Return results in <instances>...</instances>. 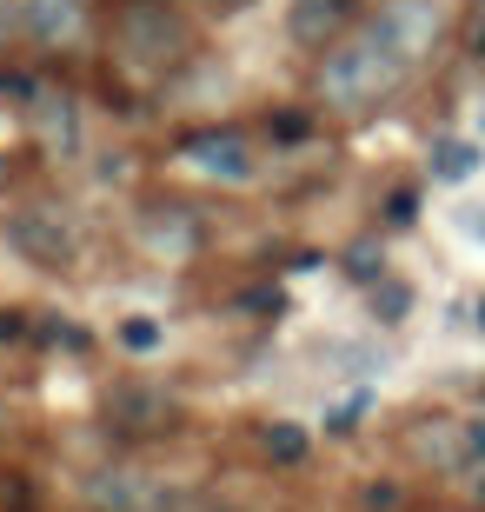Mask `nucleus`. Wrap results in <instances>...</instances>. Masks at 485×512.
Here are the masks:
<instances>
[{
    "instance_id": "obj_1",
    "label": "nucleus",
    "mask_w": 485,
    "mask_h": 512,
    "mask_svg": "<svg viewBox=\"0 0 485 512\" xmlns=\"http://www.w3.org/2000/svg\"><path fill=\"white\" fill-rule=\"evenodd\" d=\"M406 67H412V54L386 34V20H373V27L346 34L333 54H326V67H319V94H326V107H339V114H359V107L386 100L392 87L406 80Z\"/></svg>"
},
{
    "instance_id": "obj_2",
    "label": "nucleus",
    "mask_w": 485,
    "mask_h": 512,
    "mask_svg": "<svg viewBox=\"0 0 485 512\" xmlns=\"http://www.w3.org/2000/svg\"><path fill=\"white\" fill-rule=\"evenodd\" d=\"M180 167L200 173V180H213V187H253V180H260V153H253L246 133L206 127V133H193L187 147H180Z\"/></svg>"
},
{
    "instance_id": "obj_3",
    "label": "nucleus",
    "mask_w": 485,
    "mask_h": 512,
    "mask_svg": "<svg viewBox=\"0 0 485 512\" xmlns=\"http://www.w3.org/2000/svg\"><path fill=\"white\" fill-rule=\"evenodd\" d=\"M7 247H14L27 266H67L74 260V233H67L60 213L20 207V213H7Z\"/></svg>"
},
{
    "instance_id": "obj_4",
    "label": "nucleus",
    "mask_w": 485,
    "mask_h": 512,
    "mask_svg": "<svg viewBox=\"0 0 485 512\" xmlns=\"http://www.w3.org/2000/svg\"><path fill=\"white\" fill-rule=\"evenodd\" d=\"M94 506L100 512H167L173 506V493L160 486V479H147V473H100L94 479Z\"/></svg>"
},
{
    "instance_id": "obj_5",
    "label": "nucleus",
    "mask_w": 485,
    "mask_h": 512,
    "mask_svg": "<svg viewBox=\"0 0 485 512\" xmlns=\"http://www.w3.org/2000/svg\"><path fill=\"white\" fill-rule=\"evenodd\" d=\"M27 107H34V127L47 133V147H60V153H74V147H80V100H74V94H60V87H40Z\"/></svg>"
},
{
    "instance_id": "obj_6",
    "label": "nucleus",
    "mask_w": 485,
    "mask_h": 512,
    "mask_svg": "<svg viewBox=\"0 0 485 512\" xmlns=\"http://www.w3.org/2000/svg\"><path fill=\"white\" fill-rule=\"evenodd\" d=\"M20 27H27L40 47H67V40L87 27V7H80V0H34V7L20 14Z\"/></svg>"
},
{
    "instance_id": "obj_7",
    "label": "nucleus",
    "mask_w": 485,
    "mask_h": 512,
    "mask_svg": "<svg viewBox=\"0 0 485 512\" xmlns=\"http://www.w3.org/2000/svg\"><path fill=\"white\" fill-rule=\"evenodd\" d=\"M479 140H459V133H439L432 140V180H446V187H466L472 173H479Z\"/></svg>"
},
{
    "instance_id": "obj_8",
    "label": "nucleus",
    "mask_w": 485,
    "mask_h": 512,
    "mask_svg": "<svg viewBox=\"0 0 485 512\" xmlns=\"http://www.w3.org/2000/svg\"><path fill=\"white\" fill-rule=\"evenodd\" d=\"M113 346L133 353V360H153V353L167 346V320H153V313H127V320L113 326Z\"/></svg>"
},
{
    "instance_id": "obj_9",
    "label": "nucleus",
    "mask_w": 485,
    "mask_h": 512,
    "mask_svg": "<svg viewBox=\"0 0 485 512\" xmlns=\"http://www.w3.org/2000/svg\"><path fill=\"white\" fill-rule=\"evenodd\" d=\"M346 14H353V0H293V34L299 40H326Z\"/></svg>"
},
{
    "instance_id": "obj_10",
    "label": "nucleus",
    "mask_w": 485,
    "mask_h": 512,
    "mask_svg": "<svg viewBox=\"0 0 485 512\" xmlns=\"http://www.w3.org/2000/svg\"><path fill=\"white\" fill-rule=\"evenodd\" d=\"M260 453L273 459V466H299V459L313 453V433H306V426H293V419H273V426L260 433Z\"/></svg>"
},
{
    "instance_id": "obj_11",
    "label": "nucleus",
    "mask_w": 485,
    "mask_h": 512,
    "mask_svg": "<svg viewBox=\"0 0 485 512\" xmlns=\"http://www.w3.org/2000/svg\"><path fill=\"white\" fill-rule=\"evenodd\" d=\"M373 313H379L386 326H399V320L412 313V293H406L399 280H373Z\"/></svg>"
},
{
    "instance_id": "obj_12",
    "label": "nucleus",
    "mask_w": 485,
    "mask_h": 512,
    "mask_svg": "<svg viewBox=\"0 0 485 512\" xmlns=\"http://www.w3.org/2000/svg\"><path fill=\"white\" fill-rule=\"evenodd\" d=\"M107 406H113V413H133V419H167V399L140 393V386H120V393H113Z\"/></svg>"
},
{
    "instance_id": "obj_13",
    "label": "nucleus",
    "mask_w": 485,
    "mask_h": 512,
    "mask_svg": "<svg viewBox=\"0 0 485 512\" xmlns=\"http://www.w3.org/2000/svg\"><path fill=\"white\" fill-rule=\"evenodd\" d=\"M273 140H280V147H306V140H313V120L286 107V114H273Z\"/></svg>"
},
{
    "instance_id": "obj_14",
    "label": "nucleus",
    "mask_w": 485,
    "mask_h": 512,
    "mask_svg": "<svg viewBox=\"0 0 485 512\" xmlns=\"http://www.w3.org/2000/svg\"><path fill=\"white\" fill-rule=\"evenodd\" d=\"M366 406H373V393H366V386H359L353 399H339L333 413H326V433H346V426H359V413H366Z\"/></svg>"
},
{
    "instance_id": "obj_15",
    "label": "nucleus",
    "mask_w": 485,
    "mask_h": 512,
    "mask_svg": "<svg viewBox=\"0 0 485 512\" xmlns=\"http://www.w3.org/2000/svg\"><path fill=\"white\" fill-rule=\"evenodd\" d=\"M412 220H419V193H412V187L386 193V227H412Z\"/></svg>"
},
{
    "instance_id": "obj_16",
    "label": "nucleus",
    "mask_w": 485,
    "mask_h": 512,
    "mask_svg": "<svg viewBox=\"0 0 485 512\" xmlns=\"http://www.w3.org/2000/svg\"><path fill=\"white\" fill-rule=\"evenodd\" d=\"M366 512H399V486H392V479H373V486H366Z\"/></svg>"
},
{
    "instance_id": "obj_17",
    "label": "nucleus",
    "mask_w": 485,
    "mask_h": 512,
    "mask_svg": "<svg viewBox=\"0 0 485 512\" xmlns=\"http://www.w3.org/2000/svg\"><path fill=\"white\" fill-rule=\"evenodd\" d=\"M246 306H253V313H280L286 293H280V286H260V293H246Z\"/></svg>"
},
{
    "instance_id": "obj_18",
    "label": "nucleus",
    "mask_w": 485,
    "mask_h": 512,
    "mask_svg": "<svg viewBox=\"0 0 485 512\" xmlns=\"http://www.w3.org/2000/svg\"><path fill=\"white\" fill-rule=\"evenodd\" d=\"M466 459H479V466H485V419L466 433Z\"/></svg>"
},
{
    "instance_id": "obj_19",
    "label": "nucleus",
    "mask_w": 485,
    "mask_h": 512,
    "mask_svg": "<svg viewBox=\"0 0 485 512\" xmlns=\"http://www.w3.org/2000/svg\"><path fill=\"white\" fill-rule=\"evenodd\" d=\"M27 7H34V0H0V14L14 20V27H20V14H27Z\"/></svg>"
},
{
    "instance_id": "obj_20",
    "label": "nucleus",
    "mask_w": 485,
    "mask_h": 512,
    "mask_svg": "<svg viewBox=\"0 0 485 512\" xmlns=\"http://www.w3.org/2000/svg\"><path fill=\"white\" fill-rule=\"evenodd\" d=\"M472 54H479V60H485V20H479V34H472Z\"/></svg>"
},
{
    "instance_id": "obj_21",
    "label": "nucleus",
    "mask_w": 485,
    "mask_h": 512,
    "mask_svg": "<svg viewBox=\"0 0 485 512\" xmlns=\"http://www.w3.org/2000/svg\"><path fill=\"white\" fill-rule=\"evenodd\" d=\"M472 326H479V333H485V300H479V306H472Z\"/></svg>"
},
{
    "instance_id": "obj_22",
    "label": "nucleus",
    "mask_w": 485,
    "mask_h": 512,
    "mask_svg": "<svg viewBox=\"0 0 485 512\" xmlns=\"http://www.w3.org/2000/svg\"><path fill=\"white\" fill-rule=\"evenodd\" d=\"M7 34H14V20H7V14H0V40H7Z\"/></svg>"
},
{
    "instance_id": "obj_23",
    "label": "nucleus",
    "mask_w": 485,
    "mask_h": 512,
    "mask_svg": "<svg viewBox=\"0 0 485 512\" xmlns=\"http://www.w3.org/2000/svg\"><path fill=\"white\" fill-rule=\"evenodd\" d=\"M479 133H485V94H479Z\"/></svg>"
},
{
    "instance_id": "obj_24",
    "label": "nucleus",
    "mask_w": 485,
    "mask_h": 512,
    "mask_svg": "<svg viewBox=\"0 0 485 512\" xmlns=\"http://www.w3.org/2000/svg\"><path fill=\"white\" fill-rule=\"evenodd\" d=\"M479 499H485V479H479Z\"/></svg>"
}]
</instances>
